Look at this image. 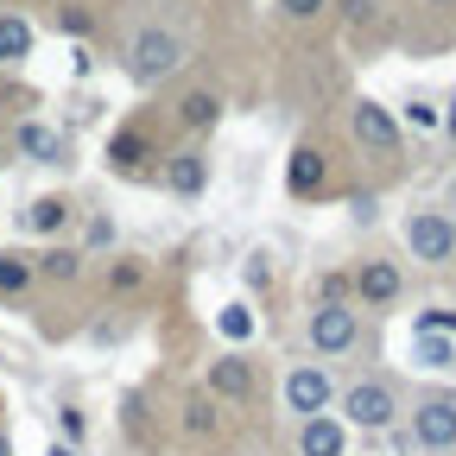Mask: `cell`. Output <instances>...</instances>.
I'll use <instances>...</instances> for the list:
<instances>
[{"instance_id": "30bf717a", "label": "cell", "mask_w": 456, "mask_h": 456, "mask_svg": "<svg viewBox=\"0 0 456 456\" xmlns=\"http://www.w3.org/2000/svg\"><path fill=\"white\" fill-rule=\"evenodd\" d=\"M285 191H292L298 203L330 191V159H323V146H311V140L292 146V159H285Z\"/></svg>"}, {"instance_id": "44dd1931", "label": "cell", "mask_w": 456, "mask_h": 456, "mask_svg": "<svg viewBox=\"0 0 456 456\" xmlns=\"http://www.w3.org/2000/svg\"><path fill=\"white\" fill-rule=\"evenodd\" d=\"M216 425H222L216 419V399L209 393H191L184 399V437H216Z\"/></svg>"}, {"instance_id": "d6986e66", "label": "cell", "mask_w": 456, "mask_h": 456, "mask_svg": "<svg viewBox=\"0 0 456 456\" xmlns=\"http://www.w3.org/2000/svg\"><path fill=\"white\" fill-rule=\"evenodd\" d=\"M32 57V26L20 13H0V64H26Z\"/></svg>"}, {"instance_id": "f546056e", "label": "cell", "mask_w": 456, "mask_h": 456, "mask_svg": "<svg viewBox=\"0 0 456 456\" xmlns=\"http://www.w3.org/2000/svg\"><path fill=\"white\" fill-rule=\"evenodd\" d=\"M406 121H412V127H437V108H431V102H412Z\"/></svg>"}, {"instance_id": "f1b7e54d", "label": "cell", "mask_w": 456, "mask_h": 456, "mask_svg": "<svg viewBox=\"0 0 456 456\" xmlns=\"http://www.w3.org/2000/svg\"><path fill=\"white\" fill-rule=\"evenodd\" d=\"M57 26H64V32H77V38H83V32H89L95 20H89V7H57Z\"/></svg>"}, {"instance_id": "7c38bea8", "label": "cell", "mask_w": 456, "mask_h": 456, "mask_svg": "<svg viewBox=\"0 0 456 456\" xmlns=\"http://www.w3.org/2000/svg\"><path fill=\"white\" fill-rule=\"evenodd\" d=\"M165 191H171V197H184V203L203 197V191H209V159H203L197 146L171 152V159H165Z\"/></svg>"}, {"instance_id": "603a6c76", "label": "cell", "mask_w": 456, "mask_h": 456, "mask_svg": "<svg viewBox=\"0 0 456 456\" xmlns=\"http://www.w3.org/2000/svg\"><path fill=\"white\" fill-rule=\"evenodd\" d=\"M330 7H342V20H349L355 32H374L380 26V0H330Z\"/></svg>"}, {"instance_id": "4316f807", "label": "cell", "mask_w": 456, "mask_h": 456, "mask_svg": "<svg viewBox=\"0 0 456 456\" xmlns=\"http://www.w3.org/2000/svg\"><path fill=\"white\" fill-rule=\"evenodd\" d=\"M241 273H248L254 292H266V285H273V260H266V254H248V266H241Z\"/></svg>"}, {"instance_id": "cb8c5ba5", "label": "cell", "mask_w": 456, "mask_h": 456, "mask_svg": "<svg viewBox=\"0 0 456 456\" xmlns=\"http://www.w3.org/2000/svg\"><path fill=\"white\" fill-rule=\"evenodd\" d=\"M140 285H146V266L140 260H114L108 266V292H140Z\"/></svg>"}, {"instance_id": "3957f363", "label": "cell", "mask_w": 456, "mask_h": 456, "mask_svg": "<svg viewBox=\"0 0 456 456\" xmlns=\"http://www.w3.org/2000/svg\"><path fill=\"white\" fill-rule=\"evenodd\" d=\"M399 235H406L412 260H425V266H450L456 260V222H450V209H412Z\"/></svg>"}, {"instance_id": "4fadbf2b", "label": "cell", "mask_w": 456, "mask_h": 456, "mask_svg": "<svg viewBox=\"0 0 456 456\" xmlns=\"http://www.w3.org/2000/svg\"><path fill=\"white\" fill-rule=\"evenodd\" d=\"M342 450H349V431H342L330 412L298 419V456H342Z\"/></svg>"}, {"instance_id": "5b68a950", "label": "cell", "mask_w": 456, "mask_h": 456, "mask_svg": "<svg viewBox=\"0 0 456 456\" xmlns=\"http://www.w3.org/2000/svg\"><path fill=\"white\" fill-rule=\"evenodd\" d=\"M419 450H456V393H425L412 406V437Z\"/></svg>"}, {"instance_id": "8fae6325", "label": "cell", "mask_w": 456, "mask_h": 456, "mask_svg": "<svg viewBox=\"0 0 456 456\" xmlns=\"http://www.w3.org/2000/svg\"><path fill=\"white\" fill-rule=\"evenodd\" d=\"M152 159H159V146H152V134H146V127H121V134H108V165L121 171V178H146Z\"/></svg>"}, {"instance_id": "836d02e7", "label": "cell", "mask_w": 456, "mask_h": 456, "mask_svg": "<svg viewBox=\"0 0 456 456\" xmlns=\"http://www.w3.org/2000/svg\"><path fill=\"white\" fill-rule=\"evenodd\" d=\"M0 456H13V437H7V425H0Z\"/></svg>"}, {"instance_id": "83f0119b", "label": "cell", "mask_w": 456, "mask_h": 456, "mask_svg": "<svg viewBox=\"0 0 456 456\" xmlns=\"http://www.w3.org/2000/svg\"><path fill=\"white\" fill-rule=\"evenodd\" d=\"M83 248H89V254H95V248H114V222H108V216H95V222H89Z\"/></svg>"}, {"instance_id": "9a60e30c", "label": "cell", "mask_w": 456, "mask_h": 456, "mask_svg": "<svg viewBox=\"0 0 456 456\" xmlns=\"http://www.w3.org/2000/svg\"><path fill=\"white\" fill-rule=\"evenodd\" d=\"M83 260H89L83 248H57V241H51L45 254H32V273H38V279H51V285H70V279L83 273Z\"/></svg>"}, {"instance_id": "5bb4252c", "label": "cell", "mask_w": 456, "mask_h": 456, "mask_svg": "<svg viewBox=\"0 0 456 456\" xmlns=\"http://www.w3.org/2000/svg\"><path fill=\"white\" fill-rule=\"evenodd\" d=\"M70 222H77L70 197H38V203L26 209V228H32V235H45V241H57V235H64Z\"/></svg>"}, {"instance_id": "ac0fdd59", "label": "cell", "mask_w": 456, "mask_h": 456, "mask_svg": "<svg viewBox=\"0 0 456 456\" xmlns=\"http://www.w3.org/2000/svg\"><path fill=\"white\" fill-rule=\"evenodd\" d=\"M32 279H38V273H32V254H20V248H0V298H20Z\"/></svg>"}, {"instance_id": "2e32d148", "label": "cell", "mask_w": 456, "mask_h": 456, "mask_svg": "<svg viewBox=\"0 0 456 456\" xmlns=\"http://www.w3.org/2000/svg\"><path fill=\"white\" fill-rule=\"evenodd\" d=\"M222 121V95L216 89H191L184 102H178V127H191V134H209Z\"/></svg>"}, {"instance_id": "e0dca14e", "label": "cell", "mask_w": 456, "mask_h": 456, "mask_svg": "<svg viewBox=\"0 0 456 456\" xmlns=\"http://www.w3.org/2000/svg\"><path fill=\"white\" fill-rule=\"evenodd\" d=\"M20 152L38 159V165H57V159H64V134L45 127V121H20Z\"/></svg>"}, {"instance_id": "d6a6232c", "label": "cell", "mask_w": 456, "mask_h": 456, "mask_svg": "<svg viewBox=\"0 0 456 456\" xmlns=\"http://www.w3.org/2000/svg\"><path fill=\"white\" fill-rule=\"evenodd\" d=\"M45 456H77V444H57V437H51V450H45Z\"/></svg>"}, {"instance_id": "d590c367", "label": "cell", "mask_w": 456, "mask_h": 456, "mask_svg": "<svg viewBox=\"0 0 456 456\" xmlns=\"http://www.w3.org/2000/svg\"><path fill=\"white\" fill-rule=\"evenodd\" d=\"M450 222H456V191H450Z\"/></svg>"}, {"instance_id": "1f68e13d", "label": "cell", "mask_w": 456, "mask_h": 456, "mask_svg": "<svg viewBox=\"0 0 456 456\" xmlns=\"http://www.w3.org/2000/svg\"><path fill=\"white\" fill-rule=\"evenodd\" d=\"M437 127H444V134H450V140H456V95H450V108H444V114H437Z\"/></svg>"}, {"instance_id": "ba28073f", "label": "cell", "mask_w": 456, "mask_h": 456, "mask_svg": "<svg viewBox=\"0 0 456 456\" xmlns=\"http://www.w3.org/2000/svg\"><path fill=\"white\" fill-rule=\"evenodd\" d=\"M349 292H355L362 311H387V305H399V292H406V273H399L393 260H362L349 273Z\"/></svg>"}, {"instance_id": "277c9868", "label": "cell", "mask_w": 456, "mask_h": 456, "mask_svg": "<svg viewBox=\"0 0 456 456\" xmlns=\"http://www.w3.org/2000/svg\"><path fill=\"white\" fill-rule=\"evenodd\" d=\"M342 406V425H355V431H387L393 419H399V393L387 387V380H355L349 393L336 399Z\"/></svg>"}, {"instance_id": "52a82bcc", "label": "cell", "mask_w": 456, "mask_h": 456, "mask_svg": "<svg viewBox=\"0 0 456 456\" xmlns=\"http://www.w3.org/2000/svg\"><path fill=\"white\" fill-rule=\"evenodd\" d=\"M349 134H355L362 152H374V159H399V121H393L380 102H368V95L349 108Z\"/></svg>"}, {"instance_id": "d4e9b609", "label": "cell", "mask_w": 456, "mask_h": 456, "mask_svg": "<svg viewBox=\"0 0 456 456\" xmlns=\"http://www.w3.org/2000/svg\"><path fill=\"white\" fill-rule=\"evenodd\" d=\"M279 13L305 26V20H323V13H330V0H279Z\"/></svg>"}, {"instance_id": "8992f818", "label": "cell", "mask_w": 456, "mask_h": 456, "mask_svg": "<svg viewBox=\"0 0 456 456\" xmlns=\"http://www.w3.org/2000/svg\"><path fill=\"white\" fill-rule=\"evenodd\" d=\"M203 393H209V399H228V406H248V399L260 393V362H248V355H216L209 374H203Z\"/></svg>"}, {"instance_id": "9c48e42d", "label": "cell", "mask_w": 456, "mask_h": 456, "mask_svg": "<svg viewBox=\"0 0 456 456\" xmlns=\"http://www.w3.org/2000/svg\"><path fill=\"white\" fill-rule=\"evenodd\" d=\"M330 399H336V387H330V374L317 362H298L292 374H285V412L311 419V412H330Z\"/></svg>"}, {"instance_id": "ffe728a7", "label": "cell", "mask_w": 456, "mask_h": 456, "mask_svg": "<svg viewBox=\"0 0 456 456\" xmlns=\"http://www.w3.org/2000/svg\"><path fill=\"white\" fill-rule=\"evenodd\" d=\"M412 355H419V368H456V336L412 330Z\"/></svg>"}, {"instance_id": "e575fe53", "label": "cell", "mask_w": 456, "mask_h": 456, "mask_svg": "<svg viewBox=\"0 0 456 456\" xmlns=\"http://www.w3.org/2000/svg\"><path fill=\"white\" fill-rule=\"evenodd\" d=\"M425 7H456V0H425Z\"/></svg>"}, {"instance_id": "484cf974", "label": "cell", "mask_w": 456, "mask_h": 456, "mask_svg": "<svg viewBox=\"0 0 456 456\" xmlns=\"http://www.w3.org/2000/svg\"><path fill=\"white\" fill-rule=\"evenodd\" d=\"M412 330H431V336H456V311H419Z\"/></svg>"}, {"instance_id": "7a4b0ae2", "label": "cell", "mask_w": 456, "mask_h": 456, "mask_svg": "<svg viewBox=\"0 0 456 456\" xmlns=\"http://www.w3.org/2000/svg\"><path fill=\"white\" fill-rule=\"evenodd\" d=\"M127 70H134V83H159L171 70H184V38L171 26H140L134 51H127Z\"/></svg>"}, {"instance_id": "6da1fadb", "label": "cell", "mask_w": 456, "mask_h": 456, "mask_svg": "<svg viewBox=\"0 0 456 456\" xmlns=\"http://www.w3.org/2000/svg\"><path fill=\"white\" fill-rule=\"evenodd\" d=\"M305 342L317 355H349L355 342H362V305L349 298H317L311 317H305Z\"/></svg>"}, {"instance_id": "7402d4cb", "label": "cell", "mask_w": 456, "mask_h": 456, "mask_svg": "<svg viewBox=\"0 0 456 456\" xmlns=\"http://www.w3.org/2000/svg\"><path fill=\"white\" fill-rule=\"evenodd\" d=\"M216 330H222L228 342H248V336H254V311H248V305H222Z\"/></svg>"}, {"instance_id": "4dcf8cb0", "label": "cell", "mask_w": 456, "mask_h": 456, "mask_svg": "<svg viewBox=\"0 0 456 456\" xmlns=\"http://www.w3.org/2000/svg\"><path fill=\"white\" fill-rule=\"evenodd\" d=\"M57 425H64V437H70V444L83 437V412H77V406H64V419H57Z\"/></svg>"}]
</instances>
